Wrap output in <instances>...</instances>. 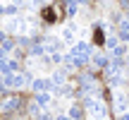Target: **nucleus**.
<instances>
[{
    "mask_svg": "<svg viewBox=\"0 0 129 120\" xmlns=\"http://www.w3.org/2000/svg\"><path fill=\"white\" fill-rule=\"evenodd\" d=\"M93 38H96V43L101 46V43H103V31H96V36H93Z\"/></svg>",
    "mask_w": 129,
    "mask_h": 120,
    "instance_id": "nucleus-2",
    "label": "nucleus"
},
{
    "mask_svg": "<svg viewBox=\"0 0 129 120\" xmlns=\"http://www.w3.org/2000/svg\"><path fill=\"white\" fill-rule=\"evenodd\" d=\"M43 19H48V22H55V14H53V10H50V7L43 10Z\"/></svg>",
    "mask_w": 129,
    "mask_h": 120,
    "instance_id": "nucleus-1",
    "label": "nucleus"
}]
</instances>
